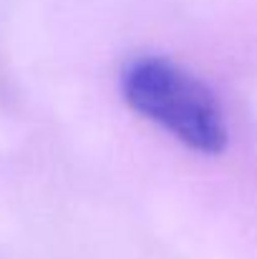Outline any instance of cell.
Returning <instances> with one entry per match:
<instances>
[{"instance_id": "6da1fadb", "label": "cell", "mask_w": 257, "mask_h": 259, "mask_svg": "<svg viewBox=\"0 0 257 259\" xmlns=\"http://www.w3.org/2000/svg\"><path fill=\"white\" fill-rule=\"evenodd\" d=\"M119 83L131 111L189 151L219 156L227 149L230 128L214 91L184 66L164 56H139L124 66Z\"/></svg>"}]
</instances>
